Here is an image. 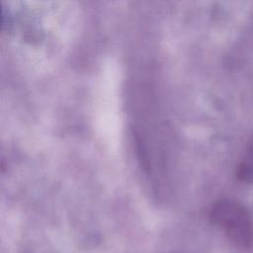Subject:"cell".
<instances>
[{"label":"cell","mask_w":253,"mask_h":253,"mask_svg":"<svg viewBox=\"0 0 253 253\" xmlns=\"http://www.w3.org/2000/svg\"><path fill=\"white\" fill-rule=\"evenodd\" d=\"M211 220L218 226L231 242L241 248L253 244V222L248 211L232 200H220L210 209Z\"/></svg>","instance_id":"1"},{"label":"cell","mask_w":253,"mask_h":253,"mask_svg":"<svg viewBox=\"0 0 253 253\" xmlns=\"http://www.w3.org/2000/svg\"><path fill=\"white\" fill-rule=\"evenodd\" d=\"M237 179L245 184H253V135L248 139L243 155L236 168Z\"/></svg>","instance_id":"2"}]
</instances>
